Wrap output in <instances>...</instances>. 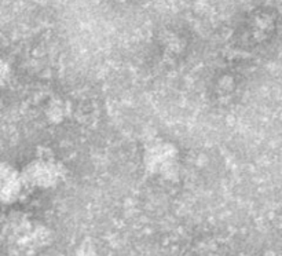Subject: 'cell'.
I'll use <instances>...</instances> for the list:
<instances>
[{"mask_svg": "<svg viewBox=\"0 0 282 256\" xmlns=\"http://www.w3.org/2000/svg\"><path fill=\"white\" fill-rule=\"evenodd\" d=\"M21 179L17 172L8 165H0V197L11 200L20 194Z\"/></svg>", "mask_w": 282, "mask_h": 256, "instance_id": "obj_2", "label": "cell"}, {"mask_svg": "<svg viewBox=\"0 0 282 256\" xmlns=\"http://www.w3.org/2000/svg\"><path fill=\"white\" fill-rule=\"evenodd\" d=\"M58 178V169L51 165V160L40 159L33 164L28 165L24 172V181L37 186H50Z\"/></svg>", "mask_w": 282, "mask_h": 256, "instance_id": "obj_1", "label": "cell"}]
</instances>
